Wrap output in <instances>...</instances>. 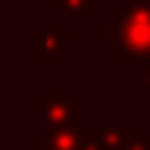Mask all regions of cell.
Instances as JSON below:
<instances>
[{
  "mask_svg": "<svg viewBox=\"0 0 150 150\" xmlns=\"http://www.w3.org/2000/svg\"><path fill=\"white\" fill-rule=\"evenodd\" d=\"M78 134L70 128H45V150H75Z\"/></svg>",
  "mask_w": 150,
  "mask_h": 150,
  "instance_id": "277c9868",
  "label": "cell"
},
{
  "mask_svg": "<svg viewBox=\"0 0 150 150\" xmlns=\"http://www.w3.org/2000/svg\"><path fill=\"white\" fill-rule=\"evenodd\" d=\"M108 3H120V0H108Z\"/></svg>",
  "mask_w": 150,
  "mask_h": 150,
  "instance_id": "30bf717a",
  "label": "cell"
},
{
  "mask_svg": "<svg viewBox=\"0 0 150 150\" xmlns=\"http://www.w3.org/2000/svg\"><path fill=\"white\" fill-rule=\"evenodd\" d=\"M75 134H78V147H75V150H100V145H97V136H95V128L81 125Z\"/></svg>",
  "mask_w": 150,
  "mask_h": 150,
  "instance_id": "ba28073f",
  "label": "cell"
},
{
  "mask_svg": "<svg viewBox=\"0 0 150 150\" xmlns=\"http://www.w3.org/2000/svg\"><path fill=\"white\" fill-rule=\"evenodd\" d=\"M45 106V128H70L78 131L83 125V108L78 100H72L64 89H45L42 95Z\"/></svg>",
  "mask_w": 150,
  "mask_h": 150,
  "instance_id": "7a4b0ae2",
  "label": "cell"
},
{
  "mask_svg": "<svg viewBox=\"0 0 150 150\" xmlns=\"http://www.w3.org/2000/svg\"><path fill=\"white\" fill-rule=\"evenodd\" d=\"M67 39H70L67 25H45L42 28V59L47 67H53L59 61V53L64 50Z\"/></svg>",
  "mask_w": 150,
  "mask_h": 150,
  "instance_id": "3957f363",
  "label": "cell"
},
{
  "mask_svg": "<svg viewBox=\"0 0 150 150\" xmlns=\"http://www.w3.org/2000/svg\"><path fill=\"white\" fill-rule=\"evenodd\" d=\"M61 11H72V14H83V17H92L95 14V0H56Z\"/></svg>",
  "mask_w": 150,
  "mask_h": 150,
  "instance_id": "52a82bcc",
  "label": "cell"
},
{
  "mask_svg": "<svg viewBox=\"0 0 150 150\" xmlns=\"http://www.w3.org/2000/svg\"><path fill=\"white\" fill-rule=\"evenodd\" d=\"M122 134H125V128H97V131H95L100 150H120Z\"/></svg>",
  "mask_w": 150,
  "mask_h": 150,
  "instance_id": "8992f818",
  "label": "cell"
},
{
  "mask_svg": "<svg viewBox=\"0 0 150 150\" xmlns=\"http://www.w3.org/2000/svg\"><path fill=\"white\" fill-rule=\"evenodd\" d=\"M120 150H150V139L145 128H125Z\"/></svg>",
  "mask_w": 150,
  "mask_h": 150,
  "instance_id": "5b68a950",
  "label": "cell"
},
{
  "mask_svg": "<svg viewBox=\"0 0 150 150\" xmlns=\"http://www.w3.org/2000/svg\"><path fill=\"white\" fill-rule=\"evenodd\" d=\"M145 86L150 89V64H145Z\"/></svg>",
  "mask_w": 150,
  "mask_h": 150,
  "instance_id": "9c48e42d",
  "label": "cell"
},
{
  "mask_svg": "<svg viewBox=\"0 0 150 150\" xmlns=\"http://www.w3.org/2000/svg\"><path fill=\"white\" fill-rule=\"evenodd\" d=\"M106 36L120 45V64H150V0H125L117 25H108Z\"/></svg>",
  "mask_w": 150,
  "mask_h": 150,
  "instance_id": "6da1fadb",
  "label": "cell"
}]
</instances>
